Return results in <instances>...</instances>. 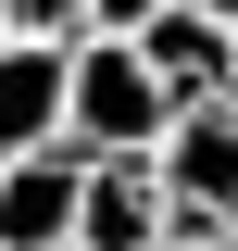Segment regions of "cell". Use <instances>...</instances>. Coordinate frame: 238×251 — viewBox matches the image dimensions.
<instances>
[{"label":"cell","mask_w":238,"mask_h":251,"mask_svg":"<svg viewBox=\"0 0 238 251\" xmlns=\"http://www.w3.org/2000/svg\"><path fill=\"white\" fill-rule=\"evenodd\" d=\"M176 214H163V176L150 163H88L75 188V251H163Z\"/></svg>","instance_id":"5"},{"label":"cell","mask_w":238,"mask_h":251,"mask_svg":"<svg viewBox=\"0 0 238 251\" xmlns=\"http://www.w3.org/2000/svg\"><path fill=\"white\" fill-rule=\"evenodd\" d=\"M63 151V38H0V163Z\"/></svg>","instance_id":"6"},{"label":"cell","mask_w":238,"mask_h":251,"mask_svg":"<svg viewBox=\"0 0 238 251\" xmlns=\"http://www.w3.org/2000/svg\"><path fill=\"white\" fill-rule=\"evenodd\" d=\"M138 63L163 75V88H176V113H188V100H238V38L213 25L201 0L150 13V25H138Z\"/></svg>","instance_id":"3"},{"label":"cell","mask_w":238,"mask_h":251,"mask_svg":"<svg viewBox=\"0 0 238 251\" xmlns=\"http://www.w3.org/2000/svg\"><path fill=\"white\" fill-rule=\"evenodd\" d=\"M150 13H176V0H88V25H100V38H138Z\"/></svg>","instance_id":"8"},{"label":"cell","mask_w":238,"mask_h":251,"mask_svg":"<svg viewBox=\"0 0 238 251\" xmlns=\"http://www.w3.org/2000/svg\"><path fill=\"white\" fill-rule=\"evenodd\" d=\"M0 38H88V0H0Z\"/></svg>","instance_id":"7"},{"label":"cell","mask_w":238,"mask_h":251,"mask_svg":"<svg viewBox=\"0 0 238 251\" xmlns=\"http://www.w3.org/2000/svg\"><path fill=\"white\" fill-rule=\"evenodd\" d=\"M150 176H163L176 239H238V100H188L150 138Z\"/></svg>","instance_id":"2"},{"label":"cell","mask_w":238,"mask_h":251,"mask_svg":"<svg viewBox=\"0 0 238 251\" xmlns=\"http://www.w3.org/2000/svg\"><path fill=\"white\" fill-rule=\"evenodd\" d=\"M75 188H88V151L0 163V251H63V239H75Z\"/></svg>","instance_id":"4"},{"label":"cell","mask_w":238,"mask_h":251,"mask_svg":"<svg viewBox=\"0 0 238 251\" xmlns=\"http://www.w3.org/2000/svg\"><path fill=\"white\" fill-rule=\"evenodd\" d=\"M201 13H213V25H226V38H238V0H201Z\"/></svg>","instance_id":"9"},{"label":"cell","mask_w":238,"mask_h":251,"mask_svg":"<svg viewBox=\"0 0 238 251\" xmlns=\"http://www.w3.org/2000/svg\"><path fill=\"white\" fill-rule=\"evenodd\" d=\"M63 251H75V239H63Z\"/></svg>","instance_id":"11"},{"label":"cell","mask_w":238,"mask_h":251,"mask_svg":"<svg viewBox=\"0 0 238 251\" xmlns=\"http://www.w3.org/2000/svg\"><path fill=\"white\" fill-rule=\"evenodd\" d=\"M163 251H238V239H163Z\"/></svg>","instance_id":"10"},{"label":"cell","mask_w":238,"mask_h":251,"mask_svg":"<svg viewBox=\"0 0 238 251\" xmlns=\"http://www.w3.org/2000/svg\"><path fill=\"white\" fill-rule=\"evenodd\" d=\"M176 126V88L138 63V38H63V151L88 163H150V138Z\"/></svg>","instance_id":"1"}]
</instances>
